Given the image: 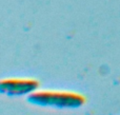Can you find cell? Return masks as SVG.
Instances as JSON below:
<instances>
[{"mask_svg": "<svg viewBox=\"0 0 120 115\" xmlns=\"http://www.w3.org/2000/svg\"><path fill=\"white\" fill-rule=\"evenodd\" d=\"M27 99L33 105L58 109H74L85 101L81 94L68 91H39L30 94Z\"/></svg>", "mask_w": 120, "mask_h": 115, "instance_id": "cell-1", "label": "cell"}, {"mask_svg": "<svg viewBox=\"0 0 120 115\" xmlns=\"http://www.w3.org/2000/svg\"><path fill=\"white\" fill-rule=\"evenodd\" d=\"M38 81L30 78H5L0 80V93L8 96L32 94L38 87Z\"/></svg>", "mask_w": 120, "mask_h": 115, "instance_id": "cell-2", "label": "cell"}]
</instances>
